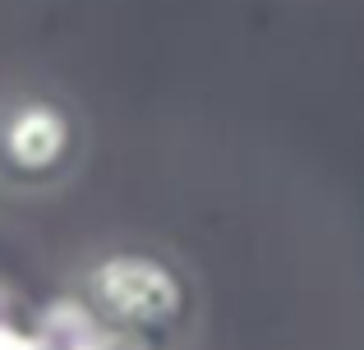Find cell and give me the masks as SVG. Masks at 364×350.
Here are the masks:
<instances>
[{
    "label": "cell",
    "mask_w": 364,
    "mask_h": 350,
    "mask_svg": "<svg viewBox=\"0 0 364 350\" xmlns=\"http://www.w3.org/2000/svg\"><path fill=\"white\" fill-rule=\"evenodd\" d=\"M79 120L70 106L46 92H23V97L0 102V175L9 185H55L79 162Z\"/></svg>",
    "instance_id": "6da1fadb"
},
{
    "label": "cell",
    "mask_w": 364,
    "mask_h": 350,
    "mask_svg": "<svg viewBox=\"0 0 364 350\" xmlns=\"http://www.w3.org/2000/svg\"><path fill=\"white\" fill-rule=\"evenodd\" d=\"M88 300L107 323L157 332L185 314V286L161 258L148 253H116L102 258L88 277Z\"/></svg>",
    "instance_id": "7a4b0ae2"
}]
</instances>
